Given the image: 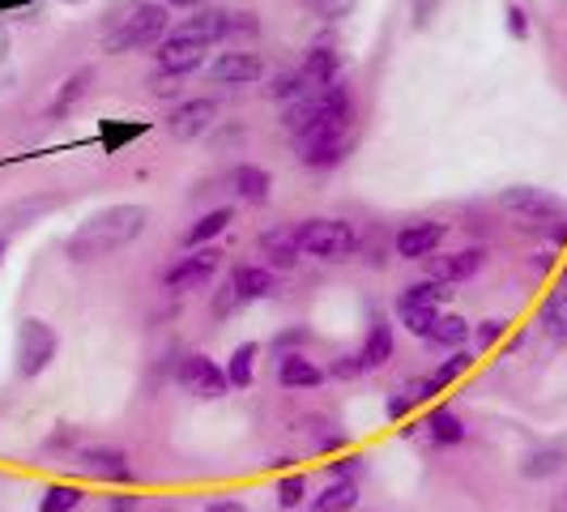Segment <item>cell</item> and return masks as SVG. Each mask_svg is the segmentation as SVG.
<instances>
[{
    "mask_svg": "<svg viewBox=\"0 0 567 512\" xmlns=\"http://www.w3.org/2000/svg\"><path fill=\"white\" fill-rule=\"evenodd\" d=\"M146 227H150V210H146V205H137V201L108 205V210L90 214L81 227L68 235L64 252H68L73 261H94V257H108L115 248L133 243Z\"/></svg>",
    "mask_w": 567,
    "mask_h": 512,
    "instance_id": "6da1fadb",
    "label": "cell"
},
{
    "mask_svg": "<svg viewBox=\"0 0 567 512\" xmlns=\"http://www.w3.org/2000/svg\"><path fill=\"white\" fill-rule=\"evenodd\" d=\"M171 35V13L163 0H141L128 13L115 17V26L103 35V52L108 57H124L137 48H159Z\"/></svg>",
    "mask_w": 567,
    "mask_h": 512,
    "instance_id": "7a4b0ae2",
    "label": "cell"
},
{
    "mask_svg": "<svg viewBox=\"0 0 567 512\" xmlns=\"http://www.w3.org/2000/svg\"><path fill=\"white\" fill-rule=\"evenodd\" d=\"M350 141H354V112L329 115V120L294 133V159L312 171H329L345 159Z\"/></svg>",
    "mask_w": 567,
    "mask_h": 512,
    "instance_id": "3957f363",
    "label": "cell"
},
{
    "mask_svg": "<svg viewBox=\"0 0 567 512\" xmlns=\"http://www.w3.org/2000/svg\"><path fill=\"white\" fill-rule=\"evenodd\" d=\"M56 350H60L56 329H52L48 321H39V316H26V321L17 325V338H13V372H17L22 380L43 376V372L52 367Z\"/></svg>",
    "mask_w": 567,
    "mask_h": 512,
    "instance_id": "277c9868",
    "label": "cell"
},
{
    "mask_svg": "<svg viewBox=\"0 0 567 512\" xmlns=\"http://www.w3.org/2000/svg\"><path fill=\"white\" fill-rule=\"evenodd\" d=\"M294 235H299V252L320 261H345L358 252V230L345 218H307L294 227Z\"/></svg>",
    "mask_w": 567,
    "mask_h": 512,
    "instance_id": "5b68a950",
    "label": "cell"
},
{
    "mask_svg": "<svg viewBox=\"0 0 567 512\" xmlns=\"http://www.w3.org/2000/svg\"><path fill=\"white\" fill-rule=\"evenodd\" d=\"M500 205H504L508 214H516L520 223H529V227H555V239L564 235L567 205L559 197H551L546 188H529V184L504 188V192H500Z\"/></svg>",
    "mask_w": 567,
    "mask_h": 512,
    "instance_id": "8992f818",
    "label": "cell"
},
{
    "mask_svg": "<svg viewBox=\"0 0 567 512\" xmlns=\"http://www.w3.org/2000/svg\"><path fill=\"white\" fill-rule=\"evenodd\" d=\"M354 112V99H350V86H325V90H316V95H303L299 103H286L282 108V124L290 133H303V128H312V124H320V120H329V115H345Z\"/></svg>",
    "mask_w": 567,
    "mask_h": 512,
    "instance_id": "52a82bcc",
    "label": "cell"
},
{
    "mask_svg": "<svg viewBox=\"0 0 567 512\" xmlns=\"http://www.w3.org/2000/svg\"><path fill=\"white\" fill-rule=\"evenodd\" d=\"M73 465L81 478L90 483H108V487H133V465H128V453L115 449V445H81L73 453Z\"/></svg>",
    "mask_w": 567,
    "mask_h": 512,
    "instance_id": "ba28073f",
    "label": "cell"
},
{
    "mask_svg": "<svg viewBox=\"0 0 567 512\" xmlns=\"http://www.w3.org/2000/svg\"><path fill=\"white\" fill-rule=\"evenodd\" d=\"M175 385L192 398H205V401H218L227 398L230 380H227V367H218L210 354H184L179 367H175Z\"/></svg>",
    "mask_w": 567,
    "mask_h": 512,
    "instance_id": "9c48e42d",
    "label": "cell"
},
{
    "mask_svg": "<svg viewBox=\"0 0 567 512\" xmlns=\"http://www.w3.org/2000/svg\"><path fill=\"white\" fill-rule=\"evenodd\" d=\"M218 265H223V252H218V248H192L188 257H179L167 274H163V290H171V295L201 290L205 283H214Z\"/></svg>",
    "mask_w": 567,
    "mask_h": 512,
    "instance_id": "30bf717a",
    "label": "cell"
},
{
    "mask_svg": "<svg viewBox=\"0 0 567 512\" xmlns=\"http://www.w3.org/2000/svg\"><path fill=\"white\" fill-rule=\"evenodd\" d=\"M210 57V43L205 39H192V35H184V30H171L167 39L159 43V73L163 77H188V73H197L201 64Z\"/></svg>",
    "mask_w": 567,
    "mask_h": 512,
    "instance_id": "8fae6325",
    "label": "cell"
},
{
    "mask_svg": "<svg viewBox=\"0 0 567 512\" xmlns=\"http://www.w3.org/2000/svg\"><path fill=\"white\" fill-rule=\"evenodd\" d=\"M214 115H218V103H214V99H184V103L167 115V133L175 141H201V137L210 133Z\"/></svg>",
    "mask_w": 567,
    "mask_h": 512,
    "instance_id": "7c38bea8",
    "label": "cell"
},
{
    "mask_svg": "<svg viewBox=\"0 0 567 512\" xmlns=\"http://www.w3.org/2000/svg\"><path fill=\"white\" fill-rule=\"evenodd\" d=\"M482 261H487L482 248H456V252H444V257H427V278H436L444 286L465 283V278H474L482 270Z\"/></svg>",
    "mask_w": 567,
    "mask_h": 512,
    "instance_id": "4fadbf2b",
    "label": "cell"
},
{
    "mask_svg": "<svg viewBox=\"0 0 567 512\" xmlns=\"http://www.w3.org/2000/svg\"><path fill=\"white\" fill-rule=\"evenodd\" d=\"M444 235H449L444 223H405L398 230V239H393V252L405 257V261H427L444 243Z\"/></svg>",
    "mask_w": 567,
    "mask_h": 512,
    "instance_id": "5bb4252c",
    "label": "cell"
},
{
    "mask_svg": "<svg viewBox=\"0 0 567 512\" xmlns=\"http://www.w3.org/2000/svg\"><path fill=\"white\" fill-rule=\"evenodd\" d=\"M210 73H214V82L218 86H256L261 82V73H265V60L256 57V52H223V57L210 64Z\"/></svg>",
    "mask_w": 567,
    "mask_h": 512,
    "instance_id": "9a60e30c",
    "label": "cell"
},
{
    "mask_svg": "<svg viewBox=\"0 0 567 512\" xmlns=\"http://www.w3.org/2000/svg\"><path fill=\"white\" fill-rule=\"evenodd\" d=\"M256 248H261V257H265V265H269L274 274L294 270V261L303 257V252H299V235H294V227L261 230V235H256Z\"/></svg>",
    "mask_w": 567,
    "mask_h": 512,
    "instance_id": "2e32d148",
    "label": "cell"
},
{
    "mask_svg": "<svg viewBox=\"0 0 567 512\" xmlns=\"http://www.w3.org/2000/svg\"><path fill=\"white\" fill-rule=\"evenodd\" d=\"M393 350H398V338H393V321H389L385 312H376V316H371V325H367L363 350H358V359H363V372H376V367H385V363L393 359Z\"/></svg>",
    "mask_w": 567,
    "mask_h": 512,
    "instance_id": "e0dca14e",
    "label": "cell"
},
{
    "mask_svg": "<svg viewBox=\"0 0 567 512\" xmlns=\"http://www.w3.org/2000/svg\"><path fill=\"white\" fill-rule=\"evenodd\" d=\"M325 380H329V372H325L316 359H307L303 350L278 359V385H282V389H294V394H299V389H320Z\"/></svg>",
    "mask_w": 567,
    "mask_h": 512,
    "instance_id": "ac0fdd59",
    "label": "cell"
},
{
    "mask_svg": "<svg viewBox=\"0 0 567 512\" xmlns=\"http://www.w3.org/2000/svg\"><path fill=\"white\" fill-rule=\"evenodd\" d=\"M423 427H427V440H431L436 449H456V445H465V436H469L465 419L456 414L453 405H436V410L423 419Z\"/></svg>",
    "mask_w": 567,
    "mask_h": 512,
    "instance_id": "d6986e66",
    "label": "cell"
},
{
    "mask_svg": "<svg viewBox=\"0 0 567 512\" xmlns=\"http://www.w3.org/2000/svg\"><path fill=\"white\" fill-rule=\"evenodd\" d=\"M227 283H230V290L243 299V303H256V299H269V295H274L278 274H274L269 265H235Z\"/></svg>",
    "mask_w": 567,
    "mask_h": 512,
    "instance_id": "ffe728a7",
    "label": "cell"
},
{
    "mask_svg": "<svg viewBox=\"0 0 567 512\" xmlns=\"http://www.w3.org/2000/svg\"><path fill=\"white\" fill-rule=\"evenodd\" d=\"M230 184H235V197H239L243 205H269V197H274L269 171L252 167V163H239V167L230 171Z\"/></svg>",
    "mask_w": 567,
    "mask_h": 512,
    "instance_id": "44dd1931",
    "label": "cell"
},
{
    "mask_svg": "<svg viewBox=\"0 0 567 512\" xmlns=\"http://www.w3.org/2000/svg\"><path fill=\"white\" fill-rule=\"evenodd\" d=\"M299 73L307 77V86L312 90H325V86H338V73H341V52L338 48H312L303 64H299Z\"/></svg>",
    "mask_w": 567,
    "mask_h": 512,
    "instance_id": "7402d4cb",
    "label": "cell"
},
{
    "mask_svg": "<svg viewBox=\"0 0 567 512\" xmlns=\"http://www.w3.org/2000/svg\"><path fill=\"white\" fill-rule=\"evenodd\" d=\"M90 82H94V68H90V64H86V68H77L73 77H64V86L56 90V99L48 103V120H64V115L73 112V108L86 99Z\"/></svg>",
    "mask_w": 567,
    "mask_h": 512,
    "instance_id": "603a6c76",
    "label": "cell"
},
{
    "mask_svg": "<svg viewBox=\"0 0 567 512\" xmlns=\"http://www.w3.org/2000/svg\"><path fill=\"white\" fill-rule=\"evenodd\" d=\"M564 465H567V453L559 449V445H542V449H529V453L520 457V474H525L529 483L555 478Z\"/></svg>",
    "mask_w": 567,
    "mask_h": 512,
    "instance_id": "cb8c5ba5",
    "label": "cell"
},
{
    "mask_svg": "<svg viewBox=\"0 0 567 512\" xmlns=\"http://www.w3.org/2000/svg\"><path fill=\"white\" fill-rule=\"evenodd\" d=\"M230 223H235V210H227V205H223V210L201 214L192 227L184 230V248H188V252H192V248H210V239H218Z\"/></svg>",
    "mask_w": 567,
    "mask_h": 512,
    "instance_id": "d4e9b609",
    "label": "cell"
},
{
    "mask_svg": "<svg viewBox=\"0 0 567 512\" xmlns=\"http://www.w3.org/2000/svg\"><path fill=\"white\" fill-rule=\"evenodd\" d=\"M358 509V483H329L320 496L307 500V512H354Z\"/></svg>",
    "mask_w": 567,
    "mask_h": 512,
    "instance_id": "484cf974",
    "label": "cell"
},
{
    "mask_svg": "<svg viewBox=\"0 0 567 512\" xmlns=\"http://www.w3.org/2000/svg\"><path fill=\"white\" fill-rule=\"evenodd\" d=\"M256 354H261L256 341H239V346L230 350V359H227L230 389H248V385H252V376H256Z\"/></svg>",
    "mask_w": 567,
    "mask_h": 512,
    "instance_id": "4316f807",
    "label": "cell"
},
{
    "mask_svg": "<svg viewBox=\"0 0 567 512\" xmlns=\"http://www.w3.org/2000/svg\"><path fill=\"white\" fill-rule=\"evenodd\" d=\"M436 321H440V308H427V303H405L398 299V325H405V334H414V338H431V329H436Z\"/></svg>",
    "mask_w": 567,
    "mask_h": 512,
    "instance_id": "83f0119b",
    "label": "cell"
},
{
    "mask_svg": "<svg viewBox=\"0 0 567 512\" xmlns=\"http://www.w3.org/2000/svg\"><path fill=\"white\" fill-rule=\"evenodd\" d=\"M303 427L312 432V449H316V453H341V449H345V432H341L333 419H325V414H307Z\"/></svg>",
    "mask_w": 567,
    "mask_h": 512,
    "instance_id": "f1b7e54d",
    "label": "cell"
},
{
    "mask_svg": "<svg viewBox=\"0 0 567 512\" xmlns=\"http://www.w3.org/2000/svg\"><path fill=\"white\" fill-rule=\"evenodd\" d=\"M469 321L465 316H456V312H440V321H436V329H431V346H440V350H461L465 341H469Z\"/></svg>",
    "mask_w": 567,
    "mask_h": 512,
    "instance_id": "f546056e",
    "label": "cell"
},
{
    "mask_svg": "<svg viewBox=\"0 0 567 512\" xmlns=\"http://www.w3.org/2000/svg\"><path fill=\"white\" fill-rule=\"evenodd\" d=\"M538 321H542L546 338L567 341V290H555V295H546V303H542Z\"/></svg>",
    "mask_w": 567,
    "mask_h": 512,
    "instance_id": "4dcf8cb0",
    "label": "cell"
},
{
    "mask_svg": "<svg viewBox=\"0 0 567 512\" xmlns=\"http://www.w3.org/2000/svg\"><path fill=\"white\" fill-rule=\"evenodd\" d=\"M307 500H312V483H307L303 470H294V474H282V478H278V509L294 512V509H303Z\"/></svg>",
    "mask_w": 567,
    "mask_h": 512,
    "instance_id": "1f68e13d",
    "label": "cell"
},
{
    "mask_svg": "<svg viewBox=\"0 0 567 512\" xmlns=\"http://www.w3.org/2000/svg\"><path fill=\"white\" fill-rule=\"evenodd\" d=\"M81 487H73V483H52L43 496H39V512H77L81 509Z\"/></svg>",
    "mask_w": 567,
    "mask_h": 512,
    "instance_id": "d6a6232c",
    "label": "cell"
},
{
    "mask_svg": "<svg viewBox=\"0 0 567 512\" xmlns=\"http://www.w3.org/2000/svg\"><path fill=\"white\" fill-rule=\"evenodd\" d=\"M398 299H405V303H427V308H444V303L453 299V290L444 283H436V278H423V283L405 286Z\"/></svg>",
    "mask_w": 567,
    "mask_h": 512,
    "instance_id": "836d02e7",
    "label": "cell"
},
{
    "mask_svg": "<svg viewBox=\"0 0 567 512\" xmlns=\"http://www.w3.org/2000/svg\"><path fill=\"white\" fill-rule=\"evenodd\" d=\"M146 128H150L146 120H137V124H103V128H99V141H103L108 154H119V146L133 141V137H141Z\"/></svg>",
    "mask_w": 567,
    "mask_h": 512,
    "instance_id": "e575fe53",
    "label": "cell"
},
{
    "mask_svg": "<svg viewBox=\"0 0 567 512\" xmlns=\"http://www.w3.org/2000/svg\"><path fill=\"white\" fill-rule=\"evenodd\" d=\"M469 367H474V354H469V350H453V354H449V359H444L431 376H436V385H440V389H449V385H456Z\"/></svg>",
    "mask_w": 567,
    "mask_h": 512,
    "instance_id": "d590c367",
    "label": "cell"
},
{
    "mask_svg": "<svg viewBox=\"0 0 567 512\" xmlns=\"http://www.w3.org/2000/svg\"><path fill=\"white\" fill-rule=\"evenodd\" d=\"M303 95H316V90L307 86V77H303L299 68H294V73H282V77L274 82V99H278L282 108H286V103H299Z\"/></svg>",
    "mask_w": 567,
    "mask_h": 512,
    "instance_id": "8d00e7d4",
    "label": "cell"
},
{
    "mask_svg": "<svg viewBox=\"0 0 567 512\" xmlns=\"http://www.w3.org/2000/svg\"><path fill=\"white\" fill-rule=\"evenodd\" d=\"M367 470V457L358 453H341L338 461H329L325 465V474H329V483H358V474Z\"/></svg>",
    "mask_w": 567,
    "mask_h": 512,
    "instance_id": "74e56055",
    "label": "cell"
},
{
    "mask_svg": "<svg viewBox=\"0 0 567 512\" xmlns=\"http://www.w3.org/2000/svg\"><path fill=\"white\" fill-rule=\"evenodd\" d=\"M508 334V321H500V316H487V321H478L474 325V341H478V350H495L500 341Z\"/></svg>",
    "mask_w": 567,
    "mask_h": 512,
    "instance_id": "f35d334b",
    "label": "cell"
},
{
    "mask_svg": "<svg viewBox=\"0 0 567 512\" xmlns=\"http://www.w3.org/2000/svg\"><path fill=\"white\" fill-rule=\"evenodd\" d=\"M504 30H508L516 43H525V39H529V13H525L516 0L504 4Z\"/></svg>",
    "mask_w": 567,
    "mask_h": 512,
    "instance_id": "ab89813d",
    "label": "cell"
},
{
    "mask_svg": "<svg viewBox=\"0 0 567 512\" xmlns=\"http://www.w3.org/2000/svg\"><path fill=\"white\" fill-rule=\"evenodd\" d=\"M401 389H405V394L414 398V405H418V401H431L436 394H444V389L436 385V376H418V380H405Z\"/></svg>",
    "mask_w": 567,
    "mask_h": 512,
    "instance_id": "60d3db41",
    "label": "cell"
},
{
    "mask_svg": "<svg viewBox=\"0 0 567 512\" xmlns=\"http://www.w3.org/2000/svg\"><path fill=\"white\" fill-rule=\"evenodd\" d=\"M307 338H312L307 329H286V334L274 338V354H278V359H282V354H294V350H303V346H307Z\"/></svg>",
    "mask_w": 567,
    "mask_h": 512,
    "instance_id": "b9f144b4",
    "label": "cell"
},
{
    "mask_svg": "<svg viewBox=\"0 0 567 512\" xmlns=\"http://www.w3.org/2000/svg\"><path fill=\"white\" fill-rule=\"evenodd\" d=\"M410 410H414V398H410L405 389H393V394L385 398V414H389L393 423H401V419H410Z\"/></svg>",
    "mask_w": 567,
    "mask_h": 512,
    "instance_id": "7bdbcfd3",
    "label": "cell"
},
{
    "mask_svg": "<svg viewBox=\"0 0 567 512\" xmlns=\"http://www.w3.org/2000/svg\"><path fill=\"white\" fill-rule=\"evenodd\" d=\"M358 372H363V359H358V354H341L338 363L329 367V376H333V380H354Z\"/></svg>",
    "mask_w": 567,
    "mask_h": 512,
    "instance_id": "ee69618b",
    "label": "cell"
},
{
    "mask_svg": "<svg viewBox=\"0 0 567 512\" xmlns=\"http://www.w3.org/2000/svg\"><path fill=\"white\" fill-rule=\"evenodd\" d=\"M239 308H243V299H239L227 283L223 290H218V299H214V316H230V312H239Z\"/></svg>",
    "mask_w": 567,
    "mask_h": 512,
    "instance_id": "f6af8a7d",
    "label": "cell"
},
{
    "mask_svg": "<svg viewBox=\"0 0 567 512\" xmlns=\"http://www.w3.org/2000/svg\"><path fill=\"white\" fill-rule=\"evenodd\" d=\"M60 449H77V427H56L48 436V453H60Z\"/></svg>",
    "mask_w": 567,
    "mask_h": 512,
    "instance_id": "bcb514c9",
    "label": "cell"
},
{
    "mask_svg": "<svg viewBox=\"0 0 567 512\" xmlns=\"http://www.w3.org/2000/svg\"><path fill=\"white\" fill-rule=\"evenodd\" d=\"M440 4H444V0H414V26H418V30L431 26V17L440 13Z\"/></svg>",
    "mask_w": 567,
    "mask_h": 512,
    "instance_id": "7dc6e473",
    "label": "cell"
},
{
    "mask_svg": "<svg viewBox=\"0 0 567 512\" xmlns=\"http://www.w3.org/2000/svg\"><path fill=\"white\" fill-rule=\"evenodd\" d=\"M350 4H354V0H316V13H320L325 22H338Z\"/></svg>",
    "mask_w": 567,
    "mask_h": 512,
    "instance_id": "c3c4849f",
    "label": "cell"
},
{
    "mask_svg": "<svg viewBox=\"0 0 567 512\" xmlns=\"http://www.w3.org/2000/svg\"><path fill=\"white\" fill-rule=\"evenodd\" d=\"M108 512H141V496H112Z\"/></svg>",
    "mask_w": 567,
    "mask_h": 512,
    "instance_id": "681fc988",
    "label": "cell"
},
{
    "mask_svg": "<svg viewBox=\"0 0 567 512\" xmlns=\"http://www.w3.org/2000/svg\"><path fill=\"white\" fill-rule=\"evenodd\" d=\"M4 13H35V4L30 0H0V17Z\"/></svg>",
    "mask_w": 567,
    "mask_h": 512,
    "instance_id": "f907efd6",
    "label": "cell"
},
{
    "mask_svg": "<svg viewBox=\"0 0 567 512\" xmlns=\"http://www.w3.org/2000/svg\"><path fill=\"white\" fill-rule=\"evenodd\" d=\"M205 512H248L243 500H214V504H205Z\"/></svg>",
    "mask_w": 567,
    "mask_h": 512,
    "instance_id": "816d5d0a",
    "label": "cell"
},
{
    "mask_svg": "<svg viewBox=\"0 0 567 512\" xmlns=\"http://www.w3.org/2000/svg\"><path fill=\"white\" fill-rule=\"evenodd\" d=\"M167 9H205L210 0H163Z\"/></svg>",
    "mask_w": 567,
    "mask_h": 512,
    "instance_id": "f5cc1de1",
    "label": "cell"
},
{
    "mask_svg": "<svg viewBox=\"0 0 567 512\" xmlns=\"http://www.w3.org/2000/svg\"><path fill=\"white\" fill-rule=\"evenodd\" d=\"M9 60V30H4V22H0V64Z\"/></svg>",
    "mask_w": 567,
    "mask_h": 512,
    "instance_id": "db71d44e",
    "label": "cell"
},
{
    "mask_svg": "<svg viewBox=\"0 0 567 512\" xmlns=\"http://www.w3.org/2000/svg\"><path fill=\"white\" fill-rule=\"evenodd\" d=\"M60 4H86V0H60Z\"/></svg>",
    "mask_w": 567,
    "mask_h": 512,
    "instance_id": "11a10c76",
    "label": "cell"
},
{
    "mask_svg": "<svg viewBox=\"0 0 567 512\" xmlns=\"http://www.w3.org/2000/svg\"><path fill=\"white\" fill-rule=\"evenodd\" d=\"M0 261H4V239H0Z\"/></svg>",
    "mask_w": 567,
    "mask_h": 512,
    "instance_id": "9f6ffc18",
    "label": "cell"
},
{
    "mask_svg": "<svg viewBox=\"0 0 567 512\" xmlns=\"http://www.w3.org/2000/svg\"><path fill=\"white\" fill-rule=\"evenodd\" d=\"M564 283H567V265H564Z\"/></svg>",
    "mask_w": 567,
    "mask_h": 512,
    "instance_id": "6f0895ef",
    "label": "cell"
},
{
    "mask_svg": "<svg viewBox=\"0 0 567 512\" xmlns=\"http://www.w3.org/2000/svg\"><path fill=\"white\" fill-rule=\"evenodd\" d=\"M312 4H316V0H312Z\"/></svg>",
    "mask_w": 567,
    "mask_h": 512,
    "instance_id": "680465c9",
    "label": "cell"
}]
</instances>
